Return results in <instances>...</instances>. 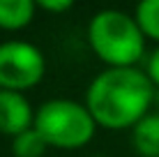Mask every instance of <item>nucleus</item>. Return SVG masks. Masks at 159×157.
I'll return each instance as SVG.
<instances>
[{"mask_svg":"<svg viewBox=\"0 0 159 157\" xmlns=\"http://www.w3.org/2000/svg\"><path fill=\"white\" fill-rule=\"evenodd\" d=\"M155 97L152 81L136 67H108L90 83L85 109L92 120L108 129L134 127Z\"/></svg>","mask_w":159,"mask_h":157,"instance_id":"f257e3e1","label":"nucleus"},{"mask_svg":"<svg viewBox=\"0 0 159 157\" xmlns=\"http://www.w3.org/2000/svg\"><path fill=\"white\" fill-rule=\"evenodd\" d=\"M90 46L111 67H131L145 48V35L136 19L118 9H102L88 25Z\"/></svg>","mask_w":159,"mask_h":157,"instance_id":"f03ea898","label":"nucleus"},{"mask_svg":"<svg viewBox=\"0 0 159 157\" xmlns=\"http://www.w3.org/2000/svg\"><path fill=\"white\" fill-rule=\"evenodd\" d=\"M95 125L90 111L72 99H51L35 113L32 127L53 148H81L92 139Z\"/></svg>","mask_w":159,"mask_h":157,"instance_id":"7ed1b4c3","label":"nucleus"},{"mask_svg":"<svg viewBox=\"0 0 159 157\" xmlns=\"http://www.w3.org/2000/svg\"><path fill=\"white\" fill-rule=\"evenodd\" d=\"M44 56L28 42H5L0 44V90H28L44 76Z\"/></svg>","mask_w":159,"mask_h":157,"instance_id":"20e7f679","label":"nucleus"},{"mask_svg":"<svg viewBox=\"0 0 159 157\" xmlns=\"http://www.w3.org/2000/svg\"><path fill=\"white\" fill-rule=\"evenodd\" d=\"M32 122L35 116L28 99L14 90H0V132L19 136L21 132L32 127Z\"/></svg>","mask_w":159,"mask_h":157,"instance_id":"39448f33","label":"nucleus"},{"mask_svg":"<svg viewBox=\"0 0 159 157\" xmlns=\"http://www.w3.org/2000/svg\"><path fill=\"white\" fill-rule=\"evenodd\" d=\"M131 141L139 155L159 157V113H148L136 122Z\"/></svg>","mask_w":159,"mask_h":157,"instance_id":"423d86ee","label":"nucleus"},{"mask_svg":"<svg viewBox=\"0 0 159 157\" xmlns=\"http://www.w3.org/2000/svg\"><path fill=\"white\" fill-rule=\"evenodd\" d=\"M35 5L30 0H0V28L21 30L32 21Z\"/></svg>","mask_w":159,"mask_h":157,"instance_id":"0eeeda50","label":"nucleus"},{"mask_svg":"<svg viewBox=\"0 0 159 157\" xmlns=\"http://www.w3.org/2000/svg\"><path fill=\"white\" fill-rule=\"evenodd\" d=\"M46 148H48L46 141L42 139V134L37 132L35 127L21 132L19 136H14V141H12V153L16 157H42Z\"/></svg>","mask_w":159,"mask_h":157,"instance_id":"6e6552de","label":"nucleus"},{"mask_svg":"<svg viewBox=\"0 0 159 157\" xmlns=\"http://www.w3.org/2000/svg\"><path fill=\"white\" fill-rule=\"evenodd\" d=\"M136 23L145 37L159 42V0H143L136 7Z\"/></svg>","mask_w":159,"mask_h":157,"instance_id":"1a4fd4ad","label":"nucleus"},{"mask_svg":"<svg viewBox=\"0 0 159 157\" xmlns=\"http://www.w3.org/2000/svg\"><path fill=\"white\" fill-rule=\"evenodd\" d=\"M37 5H39L42 9H46V12L56 14V12H67V9L72 7V0H53V2L51 0H42V2H37Z\"/></svg>","mask_w":159,"mask_h":157,"instance_id":"9d476101","label":"nucleus"},{"mask_svg":"<svg viewBox=\"0 0 159 157\" xmlns=\"http://www.w3.org/2000/svg\"><path fill=\"white\" fill-rule=\"evenodd\" d=\"M148 79L152 81V85H159V48L150 56V60H148Z\"/></svg>","mask_w":159,"mask_h":157,"instance_id":"9b49d317","label":"nucleus"}]
</instances>
